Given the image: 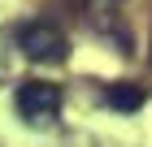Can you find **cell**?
<instances>
[{"label":"cell","instance_id":"obj_2","mask_svg":"<svg viewBox=\"0 0 152 147\" xmlns=\"http://www.w3.org/2000/svg\"><path fill=\"white\" fill-rule=\"evenodd\" d=\"M18 48H22L31 61H39V65H57V61H65V48L70 43H65V35L52 22H31L18 35Z\"/></svg>","mask_w":152,"mask_h":147},{"label":"cell","instance_id":"obj_3","mask_svg":"<svg viewBox=\"0 0 152 147\" xmlns=\"http://www.w3.org/2000/svg\"><path fill=\"white\" fill-rule=\"evenodd\" d=\"M143 100H148L143 82H109L104 87V104L117 113H135V108H143Z\"/></svg>","mask_w":152,"mask_h":147},{"label":"cell","instance_id":"obj_1","mask_svg":"<svg viewBox=\"0 0 152 147\" xmlns=\"http://www.w3.org/2000/svg\"><path fill=\"white\" fill-rule=\"evenodd\" d=\"M61 113V87L57 82H22L18 87V117L26 125H52Z\"/></svg>","mask_w":152,"mask_h":147}]
</instances>
